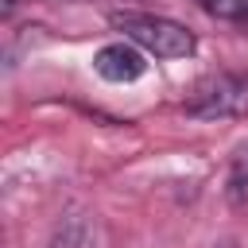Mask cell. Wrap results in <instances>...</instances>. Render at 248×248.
I'll list each match as a JSON object with an SVG mask.
<instances>
[{
	"instance_id": "obj_2",
	"label": "cell",
	"mask_w": 248,
	"mask_h": 248,
	"mask_svg": "<svg viewBox=\"0 0 248 248\" xmlns=\"http://www.w3.org/2000/svg\"><path fill=\"white\" fill-rule=\"evenodd\" d=\"M186 112L198 120L217 116H248V74H213L205 78L194 97L186 101Z\"/></svg>"
},
{
	"instance_id": "obj_4",
	"label": "cell",
	"mask_w": 248,
	"mask_h": 248,
	"mask_svg": "<svg viewBox=\"0 0 248 248\" xmlns=\"http://www.w3.org/2000/svg\"><path fill=\"white\" fill-rule=\"evenodd\" d=\"M46 248H97V236H93V225L81 217V213H70L54 225Z\"/></svg>"
},
{
	"instance_id": "obj_1",
	"label": "cell",
	"mask_w": 248,
	"mask_h": 248,
	"mask_svg": "<svg viewBox=\"0 0 248 248\" xmlns=\"http://www.w3.org/2000/svg\"><path fill=\"white\" fill-rule=\"evenodd\" d=\"M112 23L124 31V39H132L136 46H143V50L155 54V58H186V54H194V46H198L194 35H190L182 23L167 19V16L124 12V16H116Z\"/></svg>"
},
{
	"instance_id": "obj_3",
	"label": "cell",
	"mask_w": 248,
	"mask_h": 248,
	"mask_svg": "<svg viewBox=\"0 0 248 248\" xmlns=\"http://www.w3.org/2000/svg\"><path fill=\"white\" fill-rule=\"evenodd\" d=\"M93 70H97L105 81L124 85V81H136V78L147 70V58H143L132 43H108V46H101V50L93 54Z\"/></svg>"
},
{
	"instance_id": "obj_5",
	"label": "cell",
	"mask_w": 248,
	"mask_h": 248,
	"mask_svg": "<svg viewBox=\"0 0 248 248\" xmlns=\"http://www.w3.org/2000/svg\"><path fill=\"white\" fill-rule=\"evenodd\" d=\"M225 198L229 205H248V151H240L229 167V178H225Z\"/></svg>"
},
{
	"instance_id": "obj_6",
	"label": "cell",
	"mask_w": 248,
	"mask_h": 248,
	"mask_svg": "<svg viewBox=\"0 0 248 248\" xmlns=\"http://www.w3.org/2000/svg\"><path fill=\"white\" fill-rule=\"evenodd\" d=\"M202 12H209L213 19H229V23H248V0H198Z\"/></svg>"
}]
</instances>
